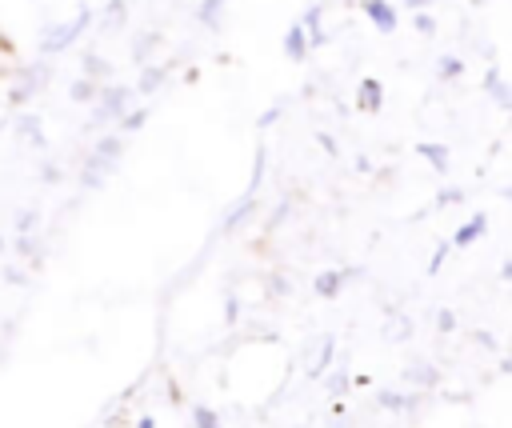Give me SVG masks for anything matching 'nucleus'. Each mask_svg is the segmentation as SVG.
<instances>
[{
    "label": "nucleus",
    "mask_w": 512,
    "mask_h": 428,
    "mask_svg": "<svg viewBox=\"0 0 512 428\" xmlns=\"http://www.w3.org/2000/svg\"><path fill=\"white\" fill-rule=\"evenodd\" d=\"M120 152H124V136L112 128L108 136H100L92 144V152L84 156V168H80V188H104V180L116 172L120 164Z\"/></svg>",
    "instance_id": "f257e3e1"
},
{
    "label": "nucleus",
    "mask_w": 512,
    "mask_h": 428,
    "mask_svg": "<svg viewBox=\"0 0 512 428\" xmlns=\"http://www.w3.org/2000/svg\"><path fill=\"white\" fill-rule=\"evenodd\" d=\"M88 24H92V8H88V4H80V12H76V16H68V20L44 24V28H40V36H36L40 56H60V52H68V48L88 32Z\"/></svg>",
    "instance_id": "f03ea898"
},
{
    "label": "nucleus",
    "mask_w": 512,
    "mask_h": 428,
    "mask_svg": "<svg viewBox=\"0 0 512 428\" xmlns=\"http://www.w3.org/2000/svg\"><path fill=\"white\" fill-rule=\"evenodd\" d=\"M132 100H136V88H128V84H108V88H100V96H96V104H92V124H116V120L132 108Z\"/></svg>",
    "instance_id": "7ed1b4c3"
},
{
    "label": "nucleus",
    "mask_w": 512,
    "mask_h": 428,
    "mask_svg": "<svg viewBox=\"0 0 512 428\" xmlns=\"http://www.w3.org/2000/svg\"><path fill=\"white\" fill-rule=\"evenodd\" d=\"M352 276H360V268H324V272H316L312 292H316V296H324V300H332V296H340V292H344V284H348Z\"/></svg>",
    "instance_id": "20e7f679"
},
{
    "label": "nucleus",
    "mask_w": 512,
    "mask_h": 428,
    "mask_svg": "<svg viewBox=\"0 0 512 428\" xmlns=\"http://www.w3.org/2000/svg\"><path fill=\"white\" fill-rule=\"evenodd\" d=\"M360 8H364V16H368V24H372L376 32H384V36H392V32L400 28V12H396L388 0H364Z\"/></svg>",
    "instance_id": "39448f33"
},
{
    "label": "nucleus",
    "mask_w": 512,
    "mask_h": 428,
    "mask_svg": "<svg viewBox=\"0 0 512 428\" xmlns=\"http://www.w3.org/2000/svg\"><path fill=\"white\" fill-rule=\"evenodd\" d=\"M356 108H360V112H380V108H384V84H380L376 76H364V80L356 84Z\"/></svg>",
    "instance_id": "423d86ee"
},
{
    "label": "nucleus",
    "mask_w": 512,
    "mask_h": 428,
    "mask_svg": "<svg viewBox=\"0 0 512 428\" xmlns=\"http://www.w3.org/2000/svg\"><path fill=\"white\" fill-rule=\"evenodd\" d=\"M484 232H488V216H484V212H476V216H468V220L452 232V240H448V244H452V248H468V244H476Z\"/></svg>",
    "instance_id": "0eeeda50"
},
{
    "label": "nucleus",
    "mask_w": 512,
    "mask_h": 428,
    "mask_svg": "<svg viewBox=\"0 0 512 428\" xmlns=\"http://www.w3.org/2000/svg\"><path fill=\"white\" fill-rule=\"evenodd\" d=\"M252 212H256V192H244L232 208H228V216H224V224H220V232H236L240 224H248L252 220Z\"/></svg>",
    "instance_id": "6e6552de"
},
{
    "label": "nucleus",
    "mask_w": 512,
    "mask_h": 428,
    "mask_svg": "<svg viewBox=\"0 0 512 428\" xmlns=\"http://www.w3.org/2000/svg\"><path fill=\"white\" fill-rule=\"evenodd\" d=\"M484 92H488L500 108H508V112H512V84L500 76V68H496V64H492V68H484Z\"/></svg>",
    "instance_id": "1a4fd4ad"
},
{
    "label": "nucleus",
    "mask_w": 512,
    "mask_h": 428,
    "mask_svg": "<svg viewBox=\"0 0 512 428\" xmlns=\"http://www.w3.org/2000/svg\"><path fill=\"white\" fill-rule=\"evenodd\" d=\"M308 52H312L308 32H304V28H300V20H296V24L284 32V56H288L292 64H304V56H308Z\"/></svg>",
    "instance_id": "9d476101"
},
{
    "label": "nucleus",
    "mask_w": 512,
    "mask_h": 428,
    "mask_svg": "<svg viewBox=\"0 0 512 428\" xmlns=\"http://www.w3.org/2000/svg\"><path fill=\"white\" fill-rule=\"evenodd\" d=\"M300 28L308 32V44H312V48H320V44H328V32H324V4H312V8L304 12V20H300Z\"/></svg>",
    "instance_id": "9b49d317"
},
{
    "label": "nucleus",
    "mask_w": 512,
    "mask_h": 428,
    "mask_svg": "<svg viewBox=\"0 0 512 428\" xmlns=\"http://www.w3.org/2000/svg\"><path fill=\"white\" fill-rule=\"evenodd\" d=\"M44 80H48L44 68H24V72H20V84L12 88V104H24L28 96H36V88H40Z\"/></svg>",
    "instance_id": "f8f14e48"
},
{
    "label": "nucleus",
    "mask_w": 512,
    "mask_h": 428,
    "mask_svg": "<svg viewBox=\"0 0 512 428\" xmlns=\"http://www.w3.org/2000/svg\"><path fill=\"white\" fill-rule=\"evenodd\" d=\"M416 152L432 164V172H448L452 168V156H448V144H440V140H420L416 144Z\"/></svg>",
    "instance_id": "ddd939ff"
},
{
    "label": "nucleus",
    "mask_w": 512,
    "mask_h": 428,
    "mask_svg": "<svg viewBox=\"0 0 512 428\" xmlns=\"http://www.w3.org/2000/svg\"><path fill=\"white\" fill-rule=\"evenodd\" d=\"M68 96H72V104H96L100 84H96L92 76H76V80L68 84Z\"/></svg>",
    "instance_id": "4468645a"
},
{
    "label": "nucleus",
    "mask_w": 512,
    "mask_h": 428,
    "mask_svg": "<svg viewBox=\"0 0 512 428\" xmlns=\"http://www.w3.org/2000/svg\"><path fill=\"white\" fill-rule=\"evenodd\" d=\"M144 124H148V108H144V104H132V108L112 124V128H116L120 136H132V132H140Z\"/></svg>",
    "instance_id": "2eb2a0df"
},
{
    "label": "nucleus",
    "mask_w": 512,
    "mask_h": 428,
    "mask_svg": "<svg viewBox=\"0 0 512 428\" xmlns=\"http://www.w3.org/2000/svg\"><path fill=\"white\" fill-rule=\"evenodd\" d=\"M376 404L388 408V412H412V408H416V396H404V392H396V388H380V392H376Z\"/></svg>",
    "instance_id": "dca6fc26"
},
{
    "label": "nucleus",
    "mask_w": 512,
    "mask_h": 428,
    "mask_svg": "<svg viewBox=\"0 0 512 428\" xmlns=\"http://www.w3.org/2000/svg\"><path fill=\"white\" fill-rule=\"evenodd\" d=\"M164 80H168V68H164V64H144V72H140V80H136V92L152 96Z\"/></svg>",
    "instance_id": "f3484780"
},
{
    "label": "nucleus",
    "mask_w": 512,
    "mask_h": 428,
    "mask_svg": "<svg viewBox=\"0 0 512 428\" xmlns=\"http://www.w3.org/2000/svg\"><path fill=\"white\" fill-rule=\"evenodd\" d=\"M16 132H20L28 144H44V128H40V116H36V112H20V116H16Z\"/></svg>",
    "instance_id": "a211bd4d"
},
{
    "label": "nucleus",
    "mask_w": 512,
    "mask_h": 428,
    "mask_svg": "<svg viewBox=\"0 0 512 428\" xmlns=\"http://www.w3.org/2000/svg\"><path fill=\"white\" fill-rule=\"evenodd\" d=\"M224 4H228V0H200V4H196V20L208 24V28H220V20H224Z\"/></svg>",
    "instance_id": "6ab92c4d"
},
{
    "label": "nucleus",
    "mask_w": 512,
    "mask_h": 428,
    "mask_svg": "<svg viewBox=\"0 0 512 428\" xmlns=\"http://www.w3.org/2000/svg\"><path fill=\"white\" fill-rule=\"evenodd\" d=\"M156 48H160V32H140V36L132 40V60H136V64H144Z\"/></svg>",
    "instance_id": "aec40b11"
},
{
    "label": "nucleus",
    "mask_w": 512,
    "mask_h": 428,
    "mask_svg": "<svg viewBox=\"0 0 512 428\" xmlns=\"http://www.w3.org/2000/svg\"><path fill=\"white\" fill-rule=\"evenodd\" d=\"M84 76H92L96 84H104L112 76V64L100 56V52H84Z\"/></svg>",
    "instance_id": "412c9836"
},
{
    "label": "nucleus",
    "mask_w": 512,
    "mask_h": 428,
    "mask_svg": "<svg viewBox=\"0 0 512 428\" xmlns=\"http://www.w3.org/2000/svg\"><path fill=\"white\" fill-rule=\"evenodd\" d=\"M436 76H440V80H460V76H464V60L452 56V52H444V56L436 60Z\"/></svg>",
    "instance_id": "4be33fe9"
},
{
    "label": "nucleus",
    "mask_w": 512,
    "mask_h": 428,
    "mask_svg": "<svg viewBox=\"0 0 512 428\" xmlns=\"http://www.w3.org/2000/svg\"><path fill=\"white\" fill-rule=\"evenodd\" d=\"M128 20V4L124 0H108L104 4V28H124Z\"/></svg>",
    "instance_id": "5701e85b"
},
{
    "label": "nucleus",
    "mask_w": 512,
    "mask_h": 428,
    "mask_svg": "<svg viewBox=\"0 0 512 428\" xmlns=\"http://www.w3.org/2000/svg\"><path fill=\"white\" fill-rule=\"evenodd\" d=\"M332 352H336V340H332V336H328V340H324V344H320V356H316V360H312V368H308V372H312V376H324V368H328V364H332Z\"/></svg>",
    "instance_id": "b1692460"
},
{
    "label": "nucleus",
    "mask_w": 512,
    "mask_h": 428,
    "mask_svg": "<svg viewBox=\"0 0 512 428\" xmlns=\"http://www.w3.org/2000/svg\"><path fill=\"white\" fill-rule=\"evenodd\" d=\"M192 428H220V416L208 404H196L192 408Z\"/></svg>",
    "instance_id": "393cba45"
},
{
    "label": "nucleus",
    "mask_w": 512,
    "mask_h": 428,
    "mask_svg": "<svg viewBox=\"0 0 512 428\" xmlns=\"http://www.w3.org/2000/svg\"><path fill=\"white\" fill-rule=\"evenodd\" d=\"M412 24H416V32H420V36H436V16H432V12H424V8H420V12L412 16Z\"/></svg>",
    "instance_id": "a878e982"
},
{
    "label": "nucleus",
    "mask_w": 512,
    "mask_h": 428,
    "mask_svg": "<svg viewBox=\"0 0 512 428\" xmlns=\"http://www.w3.org/2000/svg\"><path fill=\"white\" fill-rule=\"evenodd\" d=\"M264 160H268V152H264V144H260V148H256V160H252V184H248V192L260 188V180H264Z\"/></svg>",
    "instance_id": "bb28decb"
},
{
    "label": "nucleus",
    "mask_w": 512,
    "mask_h": 428,
    "mask_svg": "<svg viewBox=\"0 0 512 428\" xmlns=\"http://www.w3.org/2000/svg\"><path fill=\"white\" fill-rule=\"evenodd\" d=\"M408 380H420V384H428V388H432L440 376H436V368H432V364H416V368H408Z\"/></svg>",
    "instance_id": "cd10ccee"
},
{
    "label": "nucleus",
    "mask_w": 512,
    "mask_h": 428,
    "mask_svg": "<svg viewBox=\"0 0 512 428\" xmlns=\"http://www.w3.org/2000/svg\"><path fill=\"white\" fill-rule=\"evenodd\" d=\"M464 200V188H440L436 192V208H452V204H460Z\"/></svg>",
    "instance_id": "c85d7f7f"
},
{
    "label": "nucleus",
    "mask_w": 512,
    "mask_h": 428,
    "mask_svg": "<svg viewBox=\"0 0 512 428\" xmlns=\"http://www.w3.org/2000/svg\"><path fill=\"white\" fill-rule=\"evenodd\" d=\"M408 336H412V320H408V316L392 320V328H388V340H408Z\"/></svg>",
    "instance_id": "c756f323"
},
{
    "label": "nucleus",
    "mask_w": 512,
    "mask_h": 428,
    "mask_svg": "<svg viewBox=\"0 0 512 428\" xmlns=\"http://www.w3.org/2000/svg\"><path fill=\"white\" fill-rule=\"evenodd\" d=\"M436 328L440 332H456V312L452 308H436Z\"/></svg>",
    "instance_id": "7c9ffc66"
},
{
    "label": "nucleus",
    "mask_w": 512,
    "mask_h": 428,
    "mask_svg": "<svg viewBox=\"0 0 512 428\" xmlns=\"http://www.w3.org/2000/svg\"><path fill=\"white\" fill-rule=\"evenodd\" d=\"M280 116H284V108H280V104H272V108H264V112L256 116V128H268V124H276Z\"/></svg>",
    "instance_id": "2f4dec72"
},
{
    "label": "nucleus",
    "mask_w": 512,
    "mask_h": 428,
    "mask_svg": "<svg viewBox=\"0 0 512 428\" xmlns=\"http://www.w3.org/2000/svg\"><path fill=\"white\" fill-rule=\"evenodd\" d=\"M448 248H452V244H440V248L432 252V260H428V276H436V272L444 268V256H448Z\"/></svg>",
    "instance_id": "473e14b6"
},
{
    "label": "nucleus",
    "mask_w": 512,
    "mask_h": 428,
    "mask_svg": "<svg viewBox=\"0 0 512 428\" xmlns=\"http://www.w3.org/2000/svg\"><path fill=\"white\" fill-rule=\"evenodd\" d=\"M32 224H36V208H24L16 216V232H32Z\"/></svg>",
    "instance_id": "72a5a7b5"
},
{
    "label": "nucleus",
    "mask_w": 512,
    "mask_h": 428,
    "mask_svg": "<svg viewBox=\"0 0 512 428\" xmlns=\"http://www.w3.org/2000/svg\"><path fill=\"white\" fill-rule=\"evenodd\" d=\"M316 144H320V148H324L328 156H340V144H336V140H332L328 132H316Z\"/></svg>",
    "instance_id": "f704fd0d"
},
{
    "label": "nucleus",
    "mask_w": 512,
    "mask_h": 428,
    "mask_svg": "<svg viewBox=\"0 0 512 428\" xmlns=\"http://www.w3.org/2000/svg\"><path fill=\"white\" fill-rule=\"evenodd\" d=\"M60 176H64V172H60V164H44V168H40V180H44V184H56Z\"/></svg>",
    "instance_id": "c9c22d12"
},
{
    "label": "nucleus",
    "mask_w": 512,
    "mask_h": 428,
    "mask_svg": "<svg viewBox=\"0 0 512 428\" xmlns=\"http://www.w3.org/2000/svg\"><path fill=\"white\" fill-rule=\"evenodd\" d=\"M328 388H332V392H344V388H348V376H344V372L328 376Z\"/></svg>",
    "instance_id": "e433bc0d"
},
{
    "label": "nucleus",
    "mask_w": 512,
    "mask_h": 428,
    "mask_svg": "<svg viewBox=\"0 0 512 428\" xmlns=\"http://www.w3.org/2000/svg\"><path fill=\"white\" fill-rule=\"evenodd\" d=\"M472 340H476V344H484V348H492V352H496V340H492V336H488V332H472Z\"/></svg>",
    "instance_id": "4c0bfd02"
},
{
    "label": "nucleus",
    "mask_w": 512,
    "mask_h": 428,
    "mask_svg": "<svg viewBox=\"0 0 512 428\" xmlns=\"http://www.w3.org/2000/svg\"><path fill=\"white\" fill-rule=\"evenodd\" d=\"M284 216H288V200H280V208H276V212H272V220H268V224H280V220H284Z\"/></svg>",
    "instance_id": "58836bf2"
},
{
    "label": "nucleus",
    "mask_w": 512,
    "mask_h": 428,
    "mask_svg": "<svg viewBox=\"0 0 512 428\" xmlns=\"http://www.w3.org/2000/svg\"><path fill=\"white\" fill-rule=\"evenodd\" d=\"M432 0H400V8H412V12H420V8H428Z\"/></svg>",
    "instance_id": "ea45409f"
},
{
    "label": "nucleus",
    "mask_w": 512,
    "mask_h": 428,
    "mask_svg": "<svg viewBox=\"0 0 512 428\" xmlns=\"http://www.w3.org/2000/svg\"><path fill=\"white\" fill-rule=\"evenodd\" d=\"M224 316H228V324L236 320V296H228V304H224Z\"/></svg>",
    "instance_id": "a19ab883"
},
{
    "label": "nucleus",
    "mask_w": 512,
    "mask_h": 428,
    "mask_svg": "<svg viewBox=\"0 0 512 428\" xmlns=\"http://www.w3.org/2000/svg\"><path fill=\"white\" fill-rule=\"evenodd\" d=\"M500 280H512V260H508V264L500 268Z\"/></svg>",
    "instance_id": "79ce46f5"
},
{
    "label": "nucleus",
    "mask_w": 512,
    "mask_h": 428,
    "mask_svg": "<svg viewBox=\"0 0 512 428\" xmlns=\"http://www.w3.org/2000/svg\"><path fill=\"white\" fill-rule=\"evenodd\" d=\"M136 428H156V420H152V416H144V420H136Z\"/></svg>",
    "instance_id": "37998d69"
},
{
    "label": "nucleus",
    "mask_w": 512,
    "mask_h": 428,
    "mask_svg": "<svg viewBox=\"0 0 512 428\" xmlns=\"http://www.w3.org/2000/svg\"><path fill=\"white\" fill-rule=\"evenodd\" d=\"M504 200H508V204H512V184H508V188H504Z\"/></svg>",
    "instance_id": "c03bdc74"
},
{
    "label": "nucleus",
    "mask_w": 512,
    "mask_h": 428,
    "mask_svg": "<svg viewBox=\"0 0 512 428\" xmlns=\"http://www.w3.org/2000/svg\"><path fill=\"white\" fill-rule=\"evenodd\" d=\"M0 252H4V236H0Z\"/></svg>",
    "instance_id": "a18cd8bd"
}]
</instances>
